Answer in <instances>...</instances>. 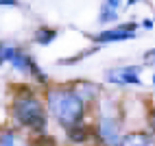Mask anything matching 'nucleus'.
<instances>
[{
	"label": "nucleus",
	"instance_id": "nucleus-1",
	"mask_svg": "<svg viewBox=\"0 0 155 146\" xmlns=\"http://www.w3.org/2000/svg\"><path fill=\"white\" fill-rule=\"evenodd\" d=\"M48 105H50L55 116L64 124H68V127L74 124L83 116V102L72 92H50L48 94Z\"/></svg>",
	"mask_w": 155,
	"mask_h": 146
},
{
	"label": "nucleus",
	"instance_id": "nucleus-2",
	"mask_svg": "<svg viewBox=\"0 0 155 146\" xmlns=\"http://www.w3.org/2000/svg\"><path fill=\"white\" fill-rule=\"evenodd\" d=\"M13 109H15V118L22 124H26V127H31V129H44L46 116H44V109H42V105H39L37 100L22 98V100L15 102Z\"/></svg>",
	"mask_w": 155,
	"mask_h": 146
},
{
	"label": "nucleus",
	"instance_id": "nucleus-3",
	"mask_svg": "<svg viewBox=\"0 0 155 146\" xmlns=\"http://www.w3.org/2000/svg\"><path fill=\"white\" fill-rule=\"evenodd\" d=\"M125 39H133V24L125 26V28H114V31H105V33L96 35V41H125Z\"/></svg>",
	"mask_w": 155,
	"mask_h": 146
},
{
	"label": "nucleus",
	"instance_id": "nucleus-4",
	"mask_svg": "<svg viewBox=\"0 0 155 146\" xmlns=\"http://www.w3.org/2000/svg\"><path fill=\"white\" fill-rule=\"evenodd\" d=\"M98 133H101L103 142H105L107 146H118V144H120L118 127H116V124H114L111 120H103V122L98 124Z\"/></svg>",
	"mask_w": 155,
	"mask_h": 146
},
{
	"label": "nucleus",
	"instance_id": "nucleus-5",
	"mask_svg": "<svg viewBox=\"0 0 155 146\" xmlns=\"http://www.w3.org/2000/svg\"><path fill=\"white\" fill-rule=\"evenodd\" d=\"M109 81L116 83H140L138 79V68H122V70H111Z\"/></svg>",
	"mask_w": 155,
	"mask_h": 146
},
{
	"label": "nucleus",
	"instance_id": "nucleus-6",
	"mask_svg": "<svg viewBox=\"0 0 155 146\" xmlns=\"http://www.w3.org/2000/svg\"><path fill=\"white\" fill-rule=\"evenodd\" d=\"M120 146H151V138L144 133H129L120 140Z\"/></svg>",
	"mask_w": 155,
	"mask_h": 146
},
{
	"label": "nucleus",
	"instance_id": "nucleus-7",
	"mask_svg": "<svg viewBox=\"0 0 155 146\" xmlns=\"http://www.w3.org/2000/svg\"><path fill=\"white\" fill-rule=\"evenodd\" d=\"M55 31L53 28H39L37 33H35V39L39 41V44H48V41H53L55 39Z\"/></svg>",
	"mask_w": 155,
	"mask_h": 146
},
{
	"label": "nucleus",
	"instance_id": "nucleus-8",
	"mask_svg": "<svg viewBox=\"0 0 155 146\" xmlns=\"http://www.w3.org/2000/svg\"><path fill=\"white\" fill-rule=\"evenodd\" d=\"M68 135H70V140H74V142H83L87 138V129L85 127H70Z\"/></svg>",
	"mask_w": 155,
	"mask_h": 146
},
{
	"label": "nucleus",
	"instance_id": "nucleus-9",
	"mask_svg": "<svg viewBox=\"0 0 155 146\" xmlns=\"http://www.w3.org/2000/svg\"><path fill=\"white\" fill-rule=\"evenodd\" d=\"M55 138H50V135H37V138L31 140V146H55Z\"/></svg>",
	"mask_w": 155,
	"mask_h": 146
},
{
	"label": "nucleus",
	"instance_id": "nucleus-10",
	"mask_svg": "<svg viewBox=\"0 0 155 146\" xmlns=\"http://www.w3.org/2000/svg\"><path fill=\"white\" fill-rule=\"evenodd\" d=\"M149 124H151V129L155 131V111H151V116H149Z\"/></svg>",
	"mask_w": 155,
	"mask_h": 146
},
{
	"label": "nucleus",
	"instance_id": "nucleus-11",
	"mask_svg": "<svg viewBox=\"0 0 155 146\" xmlns=\"http://www.w3.org/2000/svg\"><path fill=\"white\" fill-rule=\"evenodd\" d=\"M0 5H9V7H13V5H18L15 0H0Z\"/></svg>",
	"mask_w": 155,
	"mask_h": 146
},
{
	"label": "nucleus",
	"instance_id": "nucleus-12",
	"mask_svg": "<svg viewBox=\"0 0 155 146\" xmlns=\"http://www.w3.org/2000/svg\"><path fill=\"white\" fill-rule=\"evenodd\" d=\"M118 2H120V0H109V7H116Z\"/></svg>",
	"mask_w": 155,
	"mask_h": 146
},
{
	"label": "nucleus",
	"instance_id": "nucleus-13",
	"mask_svg": "<svg viewBox=\"0 0 155 146\" xmlns=\"http://www.w3.org/2000/svg\"><path fill=\"white\" fill-rule=\"evenodd\" d=\"M133 2H138V0H129V5H133Z\"/></svg>",
	"mask_w": 155,
	"mask_h": 146
},
{
	"label": "nucleus",
	"instance_id": "nucleus-14",
	"mask_svg": "<svg viewBox=\"0 0 155 146\" xmlns=\"http://www.w3.org/2000/svg\"><path fill=\"white\" fill-rule=\"evenodd\" d=\"M153 83H155V76H153Z\"/></svg>",
	"mask_w": 155,
	"mask_h": 146
}]
</instances>
